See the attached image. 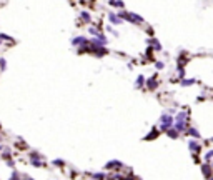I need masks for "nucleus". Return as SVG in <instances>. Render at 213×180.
<instances>
[]
</instances>
